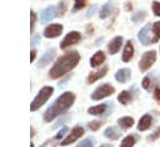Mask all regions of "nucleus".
I'll return each instance as SVG.
<instances>
[{
  "mask_svg": "<svg viewBox=\"0 0 160 147\" xmlns=\"http://www.w3.org/2000/svg\"><path fill=\"white\" fill-rule=\"evenodd\" d=\"M80 60V55L76 51H71L65 54L62 57L58 59V61L54 64V66L50 70V77L51 78H59L64 76L66 72H69L71 69H74Z\"/></svg>",
  "mask_w": 160,
  "mask_h": 147,
  "instance_id": "f257e3e1",
  "label": "nucleus"
},
{
  "mask_svg": "<svg viewBox=\"0 0 160 147\" xmlns=\"http://www.w3.org/2000/svg\"><path fill=\"white\" fill-rule=\"evenodd\" d=\"M75 100V95L72 92H65L62 93L44 113V120L46 122L52 121L55 117H58L60 113H62L64 111H66L74 102Z\"/></svg>",
  "mask_w": 160,
  "mask_h": 147,
  "instance_id": "f03ea898",
  "label": "nucleus"
},
{
  "mask_svg": "<svg viewBox=\"0 0 160 147\" xmlns=\"http://www.w3.org/2000/svg\"><path fill=\"white\" fill-rule=\"evenodd\" d=\"M52 87H50V86H45V87H42L41 90H40V92L38 93V96L32 100V102H31V105H30V110L31 111H36L38 108H40L46 101H48V98L51 96V93H52Z\"/></svg>",
  "mask_w": 160,
  "mask_h": 147,
  "instance_id": "7ed1b4c3",
  "label": "nucleus"
},
{
  "mask_svg": "<svg viewBox=\"0 0 160 147\" xmlns=\"http://www.w3.org/2000/svg\"><path fill=\"white\" fill-rule=\"evenodd\" d=\"M139 40L144 45H150L154 44V36H152V24L145 25L140 31H139Z\"/></svg>",
  "mask_w": 160,
  "mask_h": 147,
  "instance_id": "20e7f679",
  "label": "nucleus"
},
{
  "mask_svg": "<svg viewBox=\"0 0 160 147\" xmlns=\"http://www.w3.org/2000/svg\"><path fill=\"white\" fill-rule=\"evenodd\" d=\"M114 91H115V88H114L111 85H109V83H104V85L99 86V87L92 92L91 98H92V100H101V98L108 97L109 95L114 93Z\"/></svg>",
  "mask_w": 160,
  "mask_h": 147,
  "instance_id": "39448f33",
  "label": "nucleus"
},
{
  "mask_svg": "<svg viewBox=\"0 0 160 147\" xmlns=\"http://www.w3.org/2000/svg\"><path fill=\"white\" fill-rule=\"evenodd\" d=\"M155 59H156V54L155 51H146L141 59H140V62H139V67L141 71H146L154 62H155Z\"/></svg>",
  "mask_w": 160,
  "mask_h": 147,
  "instance_id": "423d86ee",
  "label": "nucleus"
},
{
  "mask_svg": "<svg viewBox=\"0 0 160 147\" xmlns=\"http://www.w3.org/2000/svg\"><path fill=\"white\" fill-rule=\"evenodd\" d=\"M82 135H84V128L80 127V126H76V127H74V128L71 130V132L68 135V137L61 141V145H62V146H68V145L75 142V141H76L79 137H81Z\"/></svg>",
  "mask_w": 160,
  "mask_h": 147,
  "instance_id": "0eeeda50",
  "label": "nucleus"
},
{
  "mask_svg": "<svg viewBox=\"0 0 160 147\" xmlns=\"http://www.w3.org/2000/svg\"><path fill=\"white\" fill-rule=\"evenodd\" d=\"M80 39H81V36H80V34H79L78 31H71V32H69V34L64 37V40H62L61 44H60V47H61V49H66V47H69V46H71V45L79 42Z\"/></svg>",
  "mask_w": 160,
  "mask_h": 147,
  "instance_id": "6e6552de",
  "label": "nucleus"
},
{
  "mask_svg": "<svg viewBox=\"0 0 160 147\" xmlns=\"http://www.w3.org/2000/svg\"><path fill=\"white\" fill-rule=\"evenodd\" d=\"M55 16H58V10H56V7H55V6H48L46 9L42 10L40 20H41V22L45 24V22L51 21Z\"/></svg>",
  "mask_w": 160,
  "mask_h": 147,
  "instance_id": "1a4fd4ad",
  "label": "nucleus"
},
{
  "mask_svg": "<svg viewBox=\"0 0 160 147\" xmlns=\"http://www.w3.org/2000/svg\"><path fill=\"white\" fill-rule=\"evenodd\" d=\"M61 31H62V26L61 25H59V24H51V25H49L45 29L44 35L46 37H56V36H59L61 34Z\"/></svg>",
  "mask_w": 160,
  "mask_h": 147,
  "instance_id": "9d476101",
  "label": "nucleus"
},
{
  "mask_svg": "<svg viewBox=\"0 0 160 147\" xmlns=\"http://www.w3.org/2000/svg\"><path fill=\"white\" fill-rule=\"evenodd\" d=\"M55 54H56L55 49H49V50H46V51H45V54L41 56L40 61H39V64H38V67H45L48 64H50V62H51V60L54 59Z\"/></svg>",
  "mask_w": 160,
  "mask_h": 147,
  "instance_id": "9b49d317",
  "label": "nucleus"
},
{
  "mask_svg": "<svg viewBox=\"0 0 160 147\" xmlns=\"http://www.w3.org/2000/svg\"><path fill=\"white\" fill-rule=\"evenodd\" d=\"M108 103H109V102H108ZM108 103H101V105L90 107V108H89V113H90V115H95V116L106 115V112H108V107H109Z\"/></svg>",
  "mask_w": 160,
  "mask_h": 147,
  "instance_id": "f8f14e48",
  "label": "nucleus"
},
{
  "mask_svg": "<svg viewBox=\"0 0 160 147\" xmlns=\"http://www.w3.org/2000/svg\"><path fill=\"white\" fill-rule=\"evenodd\" d=\"M130 76H131V72H130L129 69H121V70H119V71L115 74L116 81H119V82H121V83L128 82L129 78H130Z\"/></svg>",
  "mask_w": 160,
  "mask_h": 147,
  "instance_id": "ddd939ff",
  "label": "nucleus"
},
{
  "mask_svg": "<svg viewBox=\"0 0 160 147\" xmlns=\"http://www.w3.org/2000/svg\"><path fill=\"white\" fill-rule=\"evenodd\" d=\"M121 44H122V37L120 36H116L115 39H112L109 44V52L110 54H116L120 47H121Z\"/></svg>",
  "mask_w": 160,
  "mask_h": 147,
  "instance_id": "4468645a",
  "label": "nucleus"
},
{
  "mask_svg": "<svg viewBox=\"0 0 160 147\" xmlns=\"http://www.w3.org/2000/svg\"><path fill=\"white\" fill-rule=\"evenodd\" d=\"M134 55V46H132V42L131 41H128L126 45H125V49H124V52H122V61L128 62L131 60Z\"/></svg>",
  "mask_w": 160,
  "mask_h": 147,
  "instance_id": "2eb2a0df",
  "label": "nucleus"
},
{
  "mask_svg": "<svg viewBox=\"0 0 160 147\" xmlns=\"http://www.w3.org/2000/svg\"><path fill=\"white\" fill-rule=\"evenodd\" d=\"M106 72H108V67H102L101 70H99V71H96V72H91V74L88 76V80H86L88 83H92V82H95L96 80L104 77Z\"/></svg>",
  "mask_w": 160,
  "mask_h": 147,
  "instance_id": "dca6fc26",
  "label": "nucleus"
},
{
  "mask_svg": "<svg viewBox=\"0 0 160 147\" xmlns=\"http://www.w3.org/2000/svg\"><path fill=\"white\" fill-rule=\"evenodd\" d=\"M104 61H105V54H104L102 51H98V52L91 57L90 65H91L92 67H98V66H100Z\"/></svg>",
  "mask_w": 160,
  "mask_h": 147,
  "instance_id": "f3484780",
  "label": "nucleus"
},
{
  "mask_svg": "<svg viewBox=\"0 0 160 147\" xmlns=\"http://www.w3.org/2000/svg\"><path fill=\"white\" fill-rule=\"evenodd\" d=\"M150 126H151V116H150V115H144V116L140 118L139 123H138V130H139V131H145V130H148Z\"/></svg>",
  "mask_w": 160,
  "mask_h": 147,
  "instance_id": "a211bd4d",
  "label": "nucleus"
},
{
  "mask_svg": "<svg viewBox=\"0 0 160 147\" xmlns=\"http://www.w3.org/2000/svg\"><path fill=\"white\" fill-rule=\"evenodd\" d=\"M104 135L108 137V138H111V140H118L120 137V131L116 128V127H108L105 131H104Z\"/></svg>",
  "mask_w": 160,
  "mask_h": 147,
  "instance_id": "6ab92c4d",
  "label": "nucleus"
},
{
  "mask_svg": "<svg viewBox=\"0 0 160 147\" xmlns=\"http://www.w3.org/2000/svg\"><path fill=\"white\" fill-rule=\"evenodd\" d=\"M111 10H112V4H111V2H106V4L101 7V10H100V17H101V19L108 17V16L111 14Z\"/></svg>",
  "mask_w": 160,
  "mask_h": 147,
  "instance_id": "aec40b11",
  "label": "nucleus"
},
{
  "mask_svg": "<svg viewBox=\"0 0 160 147\" xmlns=\"http://www.w3.org/2000/svg\"><path fill=\"white\" fill-rule=\"evenodd\" d=\"M118 122H119L121 128H129V127H131L134 125L132 117H121V118H119Z\"/></svg>",
  "mask_w": 160,
  "mask_h": 147,
  "instance_id": "412c9836",
  "label": "nucleus"
},
{
  "mask_svg": "<svg viewBox=\"0 0 160 147\" xmlns=\"http://www.w3.org/2000/svg\"><path fill=\"white\" fill-rule=\"evenodd\" d=\"M118 100H119L122 105H128V103L130 102V100H131V95H130L129 91H122V92L118 96Z\"/></svg>",
  "mask_w": 160,
  "mask_h": 147,
  "instance_id": "4be33fe9",
  "label": "nucleus"
},
{
  "mask_svg": "<svg viewBox=\"0 0 160 147\" xmlns=\"http://www.w3.org/2000/svg\"><path fill=\"white\" fill-rule=\"evenodd\" d=\"M135 142H136L135 136H126V137L122 140L120 147H132V146L135 145Z\"/></svg>",
  "mask_w": 160,
  "mask_h": 147,
  "instance_id": "5701e85b",
  "label": "nucleus"
},
{
  "mask_svg": "<svg viewBox=\"0 0 160 147\" xmlns=\"http://www.w3.org/2000/svg\"><path fill=\"white\" fill-rule=\"evenodd\" d=\"M76 147H94V138L88 137L84 141H81Z\"/></svg>",
  "mask_w": 160,
  "mask_h": 147,
  "instance_id": "b1692460",
  "label": "nucleus"
},
{
  "mask_svg": "<svg viewBox=\"0 0 160 147\" xmlns=\"http://www.w3.org/2000/svg\"><path fill=\"white\" fill-rule=\"evenodd\" d=\"M144 17H145V12L144 11H138L136 14H134L132 15V21L134 22H139V21H141V20H144Z\"/></svg>",
  "mask_w": 160,
  "mask_h": 147,
  "instance_id": "393cba45",
  "label": "nucleus"
},
{
  "mask_svg": "<svg viewBox=\"0 0 160 147\" xmlns=\"http://www.w3.org/2000/svg\"><path fill=\"white\" fill-rule=\"evenodd\" d=\"M56 10H58V15H62V14L65 12V10H66V2H65V1L60 2L59 6L56 7Z\"/></svg>",
  "mask_w": 160,
  "mask_h": 147,
  "instance_id": "a878e982",
  "label": "nucleus"
},
{
  "mask_svg": "<svg viewBox=\"0 0 160 147\" xmlns=\"http://www.w3.org/2000/svg\"><path fill=\"white\" fill-rule=\"evenodd\" d=\"M85 2H86V0H75L74 11H76V10H80L81 7H84V6H85Z\"/></svg>",
  "mask_w": 160,
  "mask_h": 147,
  "instance_id": "bb28decb",
  "label": "nucleus"
},
{
  "mask_svg": "<svg viewBox=\"0 0 160 147\" xmlns=\"http://www.w3.org/2000/svg\"><path fill=\"white\" fill-rule=\"evenodd\" d=\"M152 11L156 16H160V2H158V1L152 2Z\"/></svg>",
  "mask_w": 160,
  "mask_h": 147,
  "instance_id": "cd10ccee",
  "label": "nucleus"
},
{
  "mask_svg": "<svg viewBox=\"0 0 160 147\" xmlns=\"http://www.w3.org/2000/svg\"><path fill=\"white\" fill-rule=\"evenodd\" d=\"M142 87H144L145 90H150L151 82H150V77H149V76H146V77L142 80Z\"/></svg>",
  "mask_w": 160,
  "mask_h": 147,
  "instance_id": "c85d7f7f",
  "label": "nucleus"
},
{
  "mask_svg": "<svg viewBox=\"0 0 160 147\" xmlns=\"http://www.w3.org/2000/svg\"><path fill=\"white\" fill-rule=\"evenodd\" d=\"M100 126H101V122H100V121H92V122L89 123V127H90V130H92V131H96Z\"/></svg>",
  "mask_w": 160,
  "mask_h": 147,
  "instance_id": "c756f323",
  "label": "nucleus"
},
{
  "mask_svg": "<svg viewBox=\"0 0 160 147\" xmlns=\"http://www.w3.org/2000/svg\"><path fill=\"white\" fill-rule=\"evenodd\" d=\"M159 137H160V127H158V128L154 131V133L149 137V140H150V141H155V140H158Z\"/></svg>",
  "mask_w": 160,
  "mask_h": 147,
  "instance_id": "7c9ffc66",
  "label": "nucleus"
},
{
  "mask_svg": "<svg viewBox=\"0 0 160 147\" xmlns=\"http://www.w3.org/2000/svg\"><path fill=\"white\" fill-rule=\"evenodd\" d=\"M66 132H68V127H62V128L59 131V133L55 136V138H56V140H60L61 137H64V135H65Z\"/></svg>",
  "mask_w": 160,
  "mask_h": 147,
  "instance_id": "2f4dec72",
  "label": "nucleus"
},
{
  "mask_svg": "<svg viewBox=\"0 0 160 147\" xmlns=\"http://www.w3.org/2000/svg\"><path fill=\"white\" fill-rule=\"evenodd\" d=\"M35 19H36V16H35V14L31 11V14H30V30L32 31L34 30V24H35Z\"/></svg>",
  "mask_w": 160,
  "mask_h": 147,
  "instance_id": "473e14b6",
  "label": "nucleus"
},
{
  "mask_svg": "<svg viewBox=\"0 0 160 147\" xmlns=\"http://www.w3.org/2000/svg\"><path fill=\"white\" fill-rule=\"evenodd\" d=\"M154 97L158 102H160V87H155L154 90Z\"/></svg>",
  "mask_w": 160,
  "mask_h": 147,
  "instance_id": "72a5a7b5",
  "label": "nucleus"
},
{
  "mask_svg": "<svg viewBox=\"0 0 160 147\" xmlns=\"http://www.w3.org/2000/svg\"><path fill=\"white\" fill-rule=\"evenodd\" d=\"M35 56H36V51H35V50H32V51L30 52V61H31V62L35 60Z\"/></svg>",
  "mask_w": 160,
  "mask_h": 147,
  "instance_id": "f704fd0d",
  "label": "nucleus"
},
{
  "mask_svg": "<svg viewBox=\"0 0 160 147\" xmlns=\"http://www.w3.org/2000/svg\"><path fill=\"white\" fill-rule=\"evenodd\" d=\"M39 40V35H36V36H34V39L31 40V45H36V41Z\"/></svg>",
  "mask_w": 160,
  "mask_h": 147,
  "instance_id": "c9c22d12",
  "label": "nucleus"
},
{
  "mask_svg": "<svg viewBox=\"0 0 160 147\" xmlns=\"http://www.w3.org/2000/svg\"><path fill=\"white\" fill-rule=\"evenodd\" d=\"M94 10H95V6H92V7L89 10V12H88V16H90V15H91V12H94Z\"/></svg>",
  "mask_w": 160,
  "mask_h": 147,
  "instance_id": "e433bc0d",
  "label": "nucleus"
},
{
  "mask_svg": "<svg viewBox=\"0 0 160 147\" xmlns=\"http://www.w3.org/2000/svg\"><path fill=\"white\" fill-rule=\"evenodd\" d=\"M100 147H110V146H105V145H102V146H100Z\"/></svg>",
  "mask_w": 160,
  "mask_h": 147,
  "instance_id": "4c0bfd02",
  "label": "nucleus"
}]
</instances>
